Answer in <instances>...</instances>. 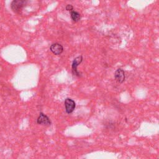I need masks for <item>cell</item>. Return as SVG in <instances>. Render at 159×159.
<instances>
[{"label":"cell","instance_id":"cell-1","mask_svg":"<svg viewBox=\"0 0 159 159\" xmlns=\"http://www.w3.org/2000/svg\"><path fill=\"white\" fill-rule=\"evenodd\" d=\"M25 0H14L11 4V8L14 12H19L27 3Z\"/></svg>","mask_w":159,"mask_h":159},{"label":"cell","instance_id":"cell-2","mask_svg":"<svg viewBox=\"0 0 159 159\" xmlns=\"http://www.w3.org/2000/svg\"><path fill=\"white\" fill-rule=\"evenodd\" d=\"M75 106H76L75 102L73 99L70 98H66L65 100V111L67 114L72 113L75 109Z\"/></svg>","mask_w":159,"mask_h":159},{"label":"cell","instance_id":"cell-3","mask_svg":"<svg viewBox=\"0 0 159 159\" xmlns=\"http://www.w3.org/2000/svg\"><path fill=\"white\" fill-rule=\"evenodd\" d=\"M82 61H83V57L81 55L76 57L73 60V61L72 62V65H71V69H72L73 74L74 75H76V76L80 75V73L77 70V67L81 63Z\"/></svg>","mask_w":159,"mask_h":159},{"label":"cell","instance_id":"cell-4","mask_svg":"<svg viewBox=\"0 0 159 159\" xmlns=\"http://www.w3.org/2000/svg\"><path fill=\"white\" fill-rule=\"evenodd\" d=\"M37 123L43 125H51V121L48 117L42 112L39 114V116L37 119Z\"/></svg>","mask_w":159,"mask_h":159},{"label":"cell","instance_id":"cell-5","mask_svg":"<svg viewBox=\"0 0 159 159\" xmlns=\"http://www.w3.org/2000/svg\"><path fill=\"white\" fill-rule=\"evenodd\" d=\"M50 50L54 55H59L63 52V47L61 44L58 43H55L50 45Z\"/></svg>","mask_w":159,"mask_h":159},{"label":"cell","instance_id":"cell-6","mask_svg":"<svg viewBox=\"0 0 159 159\" xmlns=\"http://www.w3.org/2000/svg\"><path fill=\"white\" fill-rule=\"evenodd\" d=\"M114 78L118 83H123L125 81V78L124 71L121 68H118L115 71Z\"/></svg>","mask_w":159,"mask_h":159},{"label":"cell","instance_id":"cell-7","mask_svg":"<svg viewBox=\"0 0 159 159\" xmlns=\"http://www.w3.org/2000/svg\"><path fill=\"white\" fill-rule=\"evenodd\" d=\"M70 16L71 19L74 21V22H78L81 19V16L80 14V13H78L76 11H72L70 12Z\"/></svg>","mask_w":159,"mask_h":159},{"label":"cell","instance_id":"cell-8","mask_svg":"<svg viewBox=\"0 0 159 159\" xmlns=\"http://www.w3.org/2000/svg\"><path fill=\"white\" fill-rule=\"evenodd\" d=\"M73 9V7L72 5L71 4H67L66 6V10L68 11H72V10Z\"/></svg>","mask_w":159,"mask_h":159}]
</instances>
